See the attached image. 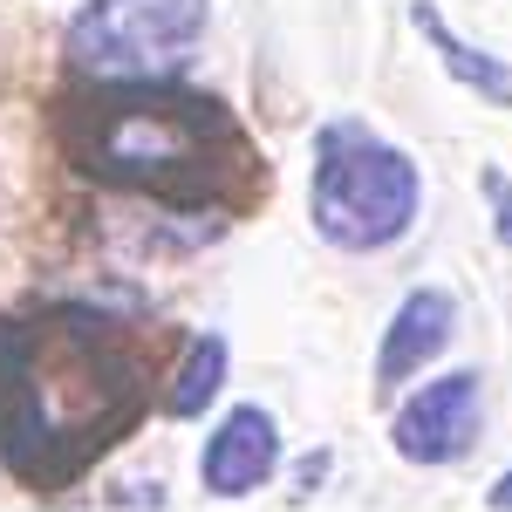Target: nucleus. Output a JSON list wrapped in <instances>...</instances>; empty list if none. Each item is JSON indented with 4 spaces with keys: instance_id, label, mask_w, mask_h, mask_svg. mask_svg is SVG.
Returning <instances> with one entry per match:
<instances>
[{
    "instance_id": "obj_7",
    "label": "nucleus",
    "mask_w": 512,
    "mask_h": 512,
    "mask_svg": "<svg viewBox=\"0 0 512 512\" xmlns=\"http://www.w3.org/2000/svg\"><path fill=\"white\" fill-rule=\"evenodd\" d=\"M451 335H458V301L444 287H410L403 308L390 315V328H383V349H376V390L424 376L437 355L451 349Z\"/></svg>"
},
{
    "instance_id": "obj_13",
    "label": "nucleus",
    "mask_w": 512,
    "mask_h": 512,
    "mask_svg": "<svg viewBox=\"0 0 512 512\" xmlns=\"http://www.w3.org/2000/svg\"><path fill=\"white\" fill-rule=\"evenodd\" d=\"M485 506H492V512H512V465H506L499 478H492V492H485Z\"/></svg>"
},
{
    "instance_id": "obj_10",
    "label": "nucleus",
    "mask_w": 512,
    "mask_h": 512,
    "mask_svg": "<svg viewBox=\"0 0 512 512\" xmlns=\"http://www.w3.org/2000/svg\"><path fill=\"white\" fill-rule=\"evenodd\" d=\"M478 185H485V198H492V233H499V246H512V185H506V171H478Z\"/></svg>"
},
{
    "instance_id": "obj_6",
    "label": "nucleus",
    "mask_w": 512,
    "mask_h": 512,
    "mask_svg": "<svg viewBox=\"0 0 512 512\" xmlns=\"http://www.w3.org/2000/svg\"><path fill=\"white\" fill-rule=\"evenodd\" d=\"M280 465V424L274 410H260V403H239L219 417V431L205 437V451H198V485L212 492V499H246V492H260Z\"/></svg>"
},
{
    "instance_id": "obj_5",
    "label": "nucleus",
    "mask_w": 512,
    "mask_h": 512,
    "mask_svg": "<svg viewBox=\"0 0 512 512\" xmlns=\"http://www.w3.org/2000/svg\"><path fill=\"white\" fill-rule=\"evenodd\" d=\"M478 417H485V383L478 369H451L396 410L390 444L403 465H458L478 444Z\"/></svg>"
},
{
    "instance_id": "obj_2",
    "label": "nucleus",
    "mask_w": 512,
    "mask_h": 512,
    "mask_svg": "<svg viewBox=\"0 0 512 512\" xmlns=\"http://www.w3.org/2000/svg\"><path fill=\"white\" fill-rule=\"evenodd\" d=\"M55 151L76 178L151 198L178 219H233L267 198V164L239 117L185 82H82L55 103Z\"/></svg>"
},
{
    "instance_id": "obj_12",
    "label": "nucleus",
    "mask_w": 512,
    "mask_h": 512,
    "mask_svg": "<svg viewBox=\"0 0 512 512\" xmlns=\"http://www.w3.org/2000/svg\"><path fill=\"white\" fill-rule=\"evenodd\" d=\"M321 478H328V451H315V458H301V472H294V485H301V492H315Z\"/></svg>"
},
{
    "instance_id": "obj_3",
    "label": "nucleus",
    "mask_w": 512,
    "mask_h": 512,
    "mask_svg": "<svg viewBox=\"0 0 512 512\" xmlns=\"http://www.w3.org/2000/svg\"><path fill=\"white\" fill-rule=\"evenodd\" d=\"M424 178L410 151L376 137L369 123L335 117L315 130V178H308V219L342 253H383L417 226Z\"/></svg>"
},
{
    "instance_id": "obj_11",
    "label": "nucleus",
    "mask_w": 512,
    "mask_h": 512,
    "mask_svg": "<svg viewBox=\"0 0 512 512\" xmlns=\"http://www.w3.org/2000/svg\"><path fill=\"white\" fill-rule=\"evenodd\" d=\"M117 506H164V485H158V478H151V485H123Z\"/></svg>"
},
{
    "instance_id": "obj_9",
    "label": "nucleus",
    "mask_w": 512,
    "mask_h": 512,
    "mask_svg": "<svg viewBox=\"0 0 512 512\" xmlns=\"http://www.w3.org/2000/svg\"><path fill=\"white\" fill-rule=\"evenodd\" d=\"M164 417H205V403L226 390V342L219 335H185L178 369L164 376Z\"/></svg>"
},
{
    "instance_id": "obj_4",
    "label": "nucleus",
    "mask_w": 512,
    "mask_h": 512,
    "mask_svg": "<svg viewBox=\"0 0 512 512\" xmlns=\"http://www.w3.org/2000/svg\"><path fill=\"white\" fill-rule=\"evenodd\" d=\"M198 35L205 0H89L62 35V55L89 82H158L192 62Z\"/></svg>"
},
{
    "instance_id": "obj_1",
    "label": "nucleus",
    "mask_w": 512,
    "mask_h": 512,
    "mask_svg": "<svg viewBox=\"0 0 512 512\" xmlns=\"http://www.w3.org/2000/svg\"><path fill=\"white\" fill-rule=\"evenodd\" d=\"M151 335L96 308L0 315V465L35 485H76L151 410Z\"/></svg>"
},
{
    "instance_id": "obj_8",
    "label": "nucleus",
    "mask_w": 512,
    "mask_h": 512,
    "mask_svg": "<svg viewBox=\"0 0 512 512\" xmlns=\"http://www.w3.org/2000/svg\"><path fill=\"white\" fill-rule=\"evenodd\" d=\"M410 21H417V35H424L437 55H444V69L465 82L478 103H492V110H512V62H499V55L472 48L465 35H451V28H444V14H437L431 0H417V7H410Z\"/></svg>"
}]
</instances>
